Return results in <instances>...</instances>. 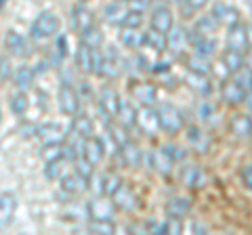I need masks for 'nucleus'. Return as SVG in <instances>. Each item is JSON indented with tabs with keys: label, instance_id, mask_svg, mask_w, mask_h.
Returning a JSON list of instances; mask_svg holds the SVG:
<instances>
[{
	"label": "nucleus",
	"instance_id": "423d86ee",
	"mask_svg": "<svg viewBox=\"0 0 252 235\" xmlns=\"http://www.w3.org/2000/svg\"><path fill=\"white\" fill-rule=\"evenodd\" d=\"M137 126L147 137H154L160 132V118H158V109H154V105H141L137 112Z\"/></svg>",
	"mask_w": 252,
	"mask_h": 235
},
{
	"label": "nucleus",
	"instance_id": "a878e982",
	"mask_svg": "<svg viewBox=\"0 0 252 235\" xmlns=\"http://www.w3.org/2000/svg\"><path fill=\"white\" fill-rule=\"evenodd\" d=\"M120 42L126 46V49L137 51L141 46H145V32H141L139 28H122Z\"/></svg>",
	"mask_w": 252,
	"mask_h": 235
},
{
	"label": "nucleus",
	"instance_id": "e433bc0d",
	"mask_svg": "<svg viewBox=\"0 0 252 235\" xmlns=\"http://www.w3.org/2000/svg\"><path fill=\"white\" fill-rule=\"evenodd\" d=\"M103 32L97 28V26H93L89 29H84V32L80 34V42L86 44V46H91V49H99L101 44H103Z\"/></svg>",
	"mask_w": 252,
	"mask_h": 235
},
{
	"label": "nucleus",
	"instance_id": "9d476101",
	"mask_svg": "<svg viewBox=\"0 0 252 235\" xmlns=\"http://www.w3.org/2000/svg\"><path fill=\"white\" fill-rule=\"evenodd\" d=\"M91 178H86L84 175H80L78 170L67 172V175L61 176V189L69 193V195H82L84 191L91 189Z\"/></svg>",
	"mask_w": 252,
	"mask_h": 235
},
{
	"label": "nucleus",
	"instance_id": "a18cd8bd",
	"mask_svg": "<svg viewBox=\"0 0 252 235\" xmlns=\"http://www.w3.org/2000/svg\"><path fill=\"white\" fill-rule=\"evenodd\" d=\"M189 69H193V72H202V74H210V61L208 57H200V55H195V57L189 59Z\"/></svg>",
	"mask_w": 252,
	"mask_h": 235
},
{
	"label": "nucleus",
	"instance_id": "37998d69",
	"mask_svg": "<svg viewBox=\"0 0 252 235\" xmlns=\"http://www.w3.org/2000/svg\"><path fill=\"white\" fill-rule=\"evenodd\" d=\"M198 116L202 122L206 124H215L217 122V116H219V109L215 103H210V101H202L200 107H198Z\"/></svg>",
	"mask_w": 252,
	"mask_h": 235
},
{
	"label": "nucleus",
	"instance_id": "5fc2aeb1",
	"mask_svg": "<svg viewBox=\"0 0 252 235\" xmlns=\"http://www.w3.org/2000/svg\"><path fill=\"white\" fill-rule=\"evenodd\" d=\"M242 181H244V185H246L248 189L252 191V164L242 170Z\"/></svg>",
	"mask_w": 252,
	"mask_h": 235
},
{
	"label": "nucleus",
	"instance_id": "4c0bfd02",
	"mask_svg": "<svg viewBox=\"0 0 252 235\" xmlns=\"http://www.w3.org/2000/svg\"><path fill=\"white\" fill-rule=\"evenodd\" d=\"M63 175H65V158L46 162V166H44V176L49 178V181H59Z\"/></svg>",
	"mask_w": 252,
	"mask_h": 235
},
{
	"label": "nucleus",
	"instance_id": "dca6fc26",
	"mask_svg": "<svg viewBox=\"0 0 252 235\" xmlns=\"http://www.w3.org/2000/svg\"><path fill=\"white\" fill-rule=\"evenodd\" d=\"M94 26V13L86 6V2H80L76 4L72 9V28L76 32H84V29H89Z\"/></svg>",
	"mask_w": 252,
	"mask_h": 235
},
{
	"label": "nucleus",
	"instance_id": "2eb2a0df",
	"mask_svg": "<svg viewBox=\"0 0 252 235\" xmlns=\"http://www.w3.org/2000/svg\"><path fill=\"white\" fill-rule=\"evenodd\" d=\"M185 84L195 92V95H200V97H210V92H212V82H210L208 74L189 69L187 76H185Z\"/></svg>",
	"mask_w": 252,
	"mask_h": 235
},
{
	"label": "nucleus",
	"instance_id": "09e8293b",
	"mask_svg": "<svg viewBox=\"0 0 252 235\" xmlns=\"http://www.w3.org/2000/svg\"><path fill=\"white\" fill-rule=\"evenodd\" d=\"M206 4H208V0H187V2L183 4V13H185L183 17H191L193 13H198Z\"/></svg>",
	"mask_w": 252,
	"mask_h": 235
},
{
	"label": "nucleus",
	"instance_id": "0eeeda50",
	"mask_svg": "<svg viewBox=\"0 0 252 235\" xmlns=\"http://www.w3.org/2000/svg\"><path fill=\"white\" fill-rule=\"evenodd\" d=\"M97 103H99V109H101V114H103L105 118H116L118 116V109H120V103H122V99L118 97V92L112 88V86H103V88L99 90V99H97Z\"/></svg>",
	"mask_w": 252,
	"mask_h": 235
},
{
	"label": "nucleus",
	"instance_id": "7c9ffc66",
	"mask_svg": "<svg viewBox=\"0 0 252 235\" xmlns=\"http://www.w3.org/2000/svg\"><path fill=\"white\" fill-rule=\"evenodd\" d=\"M120 153H122V160H124L126 166L137 168L141 164V149H139V145L135 143V141L128 139L124 145H120Z\"/></svg>",
	"mask_w": 252,
	"mask_h": 235
},
{
	"label": "nucleus",
	"instance_id": "c9c22d12",
	"mask_svg": "<svg viewBox=\"0 0 252 235\" xmlns=\"http://www.w3.org/2000/svg\"><path fill=\"white\" fill-rule=\"evenodd\" d=\"M116 118H118V122H120L124 128H132V126L137 124V109L132 107V105L128 103V101H122Z\"/></svg>",
	"mask_w": 252,
	"mask_h": 235
},
{
	"label": "nucleus",
	"instance_id": "c85d7f7f",
	"mask_svg": "<svg viewBox=\"0 0 252 235\" xmlns=\"http://www.w3.org/2000/svg\"><path fill=\"white\" fill-rule=\"evenodd\" d=\"M72 130L74 135L82 137V139H91L94 137V124L89 116H82V114H76L74 120H72Z\"/></svg>",
	"mask_w": 252,
	"mask_h": 235
},
{
	"label": "nucleus",
	"instance_id": "5701e85b",
	"mask_svg": "<svg viewBox=\"0 0 252 235\" xmlns=\"http://www.w3.org/2000/svg\"><path fill=\"white\" fill-rule=\"evenodd\" d=\"M84 158L89 160L93 166H97V164L105 158V145L103 141L97 139V137H91L84 141Z\"/></svg>",
	"mask_w": 252,
	"mask_h": 235
},
{
	"label": "nucleus",
	"instance_id": "20e7f679",
	"mask_svg": "<svg viewBox=\"0 0 252 235\" xmlns=\"http://www.w3.org/2000/svg\"><path fill=\"white\" fill-rule=\"evenodd\" d=\"M57 105L61 109V114H65L69 118L80 114V95H78V90L72 84L63 82L57 88Z\"/></svg>",
	"mask_w": 252,
	"mask_h": 235
},
{
	"label": "nucleus",
	"instance_id": "052dcab7",
	"mask_svg": "<svg viewBox=\"0 0 252 235\" xmlns=\"http://www.w3.org/2000/svg\"><path fill=\"white\" fill-rule=\"evenodd\" d=\"M170 2H175V4H179V6H183V4L187 2V0H170Z\"/></svg>",
	"mask_w": 252,
	"mask_h": 235
},
{
	"label": "nucleus",
	"instance_id": "c03bdc74",
	"mask_svg": "<svg viewBox=\"0 0 252 235\" xmlns=\"http://www.w3.org/2000/svg\"><path fill=\"white\" fill-rule=\"evenodd\" d=\"M89 231L97 233V235H112V233H116V225H114V221H99V218H91Z\"/></svg>",
	"mask_w": 252,
	"mask_h": 235
},
{
	"label": "nucleus",
	"instance_id": "13d9d810",
	"mask_svg": "<svg viewBox=\"0 0 252 235\" xmlns=\"http://www.w3.org/2000/svg\"><path fill=\"white\" fill-rule=\"evenodd\" d=\"M191 231H200V233H206V227H202V225H198V223H193V225H191Z\"/></svg>",
	"mask_w": 252,
	"mask_h": 235
},
{
	"label": "nucleus",
	"instance_id": "7ed1b4c3",
	"mask_svg": "<svg viewBox=\"0 0 252 235\" xmlns=\"http://www.w3.org/2000/svg\"><path fill=\"white\" fill-rule=\"evenodd\" d=\"M158 118H160V128L164 132H168V135H177L185 126V120L181 116V112L170 103H162L158 107Z\"/></svg>",
	"mask_w": 252,
	"mask_h": 235
},
{
	"label": "nucleus",
	"instance_id": "f704fd0d",
	"mask_svg": "<svg viewBox=\"0 0 252 235\" xmlns=\"http://www.w3.org/2000/svg\"><path fill=\"white\" fill-rule=\"evenodd\" d=\"M181 181H183L189 189H193V187H202L204 185V172L191 164V166H185L183 172H181Z\"/></svg>",
	"mask_w": 252,
	"mask_h": 235
},
{
	"label": "nucleus",
	"instance_id": "a19ab883",
	"mask_svg": "<svg viewBox=\"0 0 252 235\" xmlns=\"http://www.w3.org/2000/svg\"><path fill=\"white\" fill-rule=\"evenodd\" d=\"M217 28H219L217 19L212 17V15H208V17H202V19L195 21L193 32H195V34H202V36H212V34L217 32Z\"/></svg>",
	"mask_w": 252,
	"mask_h": 235
},
{
	"label": "nucleus",
	"instance_id": "bb28decb",
	"mask_svg": "<svg viewBox=\"0 0 252 235\" xmlns=\"http://www.w3.org/2000/svg\"><path fill=\"white\" fill-rule=\"evenodd\" d=\"M126 13H128V6H124V2H118V0L103 6V19L112 26H122Z\"/></svg>",
	"mask_w": 252,
	"mask_h": 235
},
{
	"label": "nucleus",
	"instance_id": "473e14b6",
	"mask_svg": "<svg viewBox=\"0 0 252 235\" xmlns=\"http://www.w3.org/2000/svg\"><path fill=\"white\" fill-rule=\"evenodd\" d=\"M145 46H147V49H152L154 53L162 55L164 51L168 49L166 34L158 32V29H147V32H145Z\"/></svg>",
	"mask_w": 252,
	"mask_h": 235
},
{
	"label": "nucleus",
	"instance_id": "f8f14e48",
	"mask_svg": "<svg viewBox=\"0 0 252 235\" xmlns=\"http://www.w3.org/2000/svg\"><path fill=\"white\" fill-rule=\"evenodd\" d=\"M212 17L217 19L219 26H225V28L242 23L240 11L235 9L233 4H227V2H215V6H212Z\"/></svg>",
	"mask_w": 252,
	"mask_h": 235
},
{
	"label": "nucleus",
	"instance_id": "a211bd4d",
	"mask_svg": "<svg viewBox=\"0 0 252 235\" xmlns=\"http://www.w3.org/2000/svg\"><path fill=\"white\" fill-rule=\"evenodd\" d=\"M36 137L44 143H63L65 139V132H63V126L57 122H44L40 126H36Z\"/></svg>",
	"mask_w": 252,
	"mask_h": 235
},
{
	"label": "nucleus",
	"instance_id": "6e6d98bb",
	"mask_svg": "<svg viewBox=\"0 0 252 235\" xmlns=\"http://www.w3.org/2000/svg\"><path fill=\"white\" fill-rule=\"evenodd\" d=\"M244 65H246L248 69H252V49H248L246 53H244Z\"/></svg>",
	"mask_w": 252,
	"mask_h": 235
},
{
	"label": "nucleus",
	"instance_id": "aec40b11",
	"mask_svg": "<svg viewBox=\"0 0 252 235\" xmlns=\"http://www.w3.org/2000/svg\"><path fill=\"white\" fill-rule=\"evenodd\" d=\"M15 210H17V200L13 193H0V231L11 225Z\"/></svg>",
	"mask_w": 252,
	"mask_h": 235
},
{
	"label": "nucleus",
	"instance_id": "680f3d73",
	"mask_svg": "<svg viewBox=\"0 0 252 235\" xmlns=\"http://www.w3.org/2000/svg\"><path fill=\"white\" fill-rule=\"evenodd\" d=\"M4 2H6V0H0V6H2V4H4Z\"/></svg>",
	"mask_w": 252,
	"mask_h": 235
},
{
	"label": "nucleus",
	"instance_id": "4468645a",
	"mask_svg": "<svg viewBox=\"0 0 252 235\" xmlns=\"http://www.w3.org/2000/svg\"><path fill=\"white\" fill-rule=\"evenodd\" d=\"M227 49L246 53L250 49V40H248V28L244 23H238V26L227 28Z\"/></svg>",
	"mask_w": 252,
	"mask_h": 235
},
{
	"label": "nucleus",
	"instance_id": "72a5a7b5",
	"mask_svg": "<svg viewBox=\"0 0 252 235\" xmlns=\"http://www.w3.org/2000/svg\"><path fill=\"white\" fill-rule=\"evenodd\" d=\"M99 181H101V193L103 195H112L118 191V187L122 185V178H120V175H118L116 170H107V172H103V175L99 176Z\"/></svg>",
	"mask_w": 252,
	"mask_h": 235
},
{
	"label": "nucleus",
	"instance_id": "4d7b16f0",
	"mask_svg": "<svg viewBox=\"0 0 252 235\" xmlns=\"http://www.w3.org/2000/svg\"><path fill=\"white\" fill-rule=\"evenodd\" d=\"M244 103H246V105L252 109V88H250V90H246V101H244Z\"/></svg>",
	"mask_w": 252,
	"mask_h": 235
},
{
	"label": "nucleus",
	"instance_id": "bf43d9fd",
	"mask_svg": "<svg viewBox=\"0 0 252 235\" xmlns=\"http://www.w3.org/2000/svg\"><path fill=\"white\" fill-rule=\"evenodd\" d=\"M248 28V40H250V49H252V26H246Z\"/></svg>",
	"mask_w": 252,
	"mask_h": 235
},
{
	"label": "nucleus",
	"instance_id": "39448f33",
	"mask_svg": "<svg viewBox=\"0 0 252 235\" xmlns=\"http://www.w3.org/2000/svg\"><path fill=\"white\" fill-rule=\"evenodd\" d=\"M116 204L114 200H109V195H97L94 200L89 202V216L99 218V221H114L116 216Z\"/></svg>",
	"mask_w": 252,
	"mask_h": 235
},
{
	"label": "nucleus",
	"instance_id": "b1692460",
	"mask_svg": "<svg viewBox=\"0 0 252 235\" xmlns=\"http://www.w3.org/2000/svg\"><path fill=\"white\" fill-rule=\"evenodd\" d=\"M166 40H168V49L175 55H181L189 46V32L183 28H172L166 34Z\"/></svg>",
	"mask_w": 252,
	"mask_h": 235
},
{
	"label": "nucleus",
	"instance_id": "1a4fd4ad",
	"mask_svg": "<svg viewBox=\"0 0 252 235\" xmlns=\"http://www.w3.org/2000/svg\"><path fill=\"white\" fill-rule=\"evenodd\" d=\"M124 59L120 57V53H118L114 46H109V51L103 55V63H101V69H99V76L107 78V80H114L122 74L124 69Z\"/></svg>",
	"mask_w": 252,
	"mask_h": 235
},
{
	"label": "nucleus",
	"instance_id": "4be33fe9",
	"mask_svg": "<svg viewBox=\"0 0 252 235\" xmlns=\"http://www.w3.org/2000/svg\"><path fill=\"white\" fill-rule=\"evenodd\" d=\"M149 162H152L154 170L160 172V175H170L172 166H175V160L170 158L164 147H158V149H154L152 153H149Z\"/></svg>",
	"mask_w": 252,
	"mask_h": 235
},
{
	"label": "nucleus",
	"instance_id": "0e129e2a",
	"mask_svg": "<svg viewBox=\"0 0 252 235\" xmlns=\"http://www.w3.org/2000/svg\"><path fill=\"white\" fill-rule=\"evenodd\" d=\"M80 2H89V0H80Z\"/></svg>",
	"mask_w": 252,
	"mask_h": 235
},
{
	"label": "nucleus",
	"instance_id": "9b49d317",
	"mask_svg": "<svg viewBox=\"0 0 252 235\" xmlns=\"http://www.w3.org/2000/svg\"><path fill=\"white\" fill-rule=\"evenodd\" d=\"M112 200L116 204V208L122 210V212H132V210H137V206H139V198H137L135 189L126 183L118 187V191L112 195Z\"/></svg>",
	"mask_w": 252,
	"mask_h": 235
},
{
	"label": "nucleus",
	"instance_id": "8fccbe9b",
	"mask_svg": "<svg viewBox=\"0 0 252 235\" xmlns=\"http://www.w3.org/2000/svg\"><path fill=\"white\" fill-rule=\"evenodd\" d=\"M11 76H13L11 61L6 59V57H0V82H6Z\"/></svg>",
	"mask_w": 252,
	"mask_h": 235
},
{
	"label": "nucleus",
	"instance_id": "f257e3e1",
	"mask_svg": "<svg viewBox=\"0 0 252 235\" xmlns=\"http://www.w3.org/2000/svg\"><path fill=\"white\" fill-rule=\"evenodd\" d=\"M59 29H61L59 17L55 13L46 11L34 19V23H32V28H30V36L34 38V40H49V38L59 34Z\"/></svg>",
	"mask_w": 252,
	"mask_h": 235
},
{
	"label": "nucleus",
	"instance_id": "412c9836",
	"mask_svg": "<svg viewBox=\"0 0 252 235\" xmlns=\"http://www.w3.org/2000/svg\"><path fill=\"white\" fill-rule=\"evenodd\" d=\"M130 92L141 105H156V101H158L156 86L149 84V82H135L132 84V88H130Z\"/></svg>",
	"mask_w": 252,
	"mask_h": 235
},
{
	"label": "nucleus",
	"instance_id": "ddd939ff",
	"mask_svg": "<svg viewBox=\"0 0 252 235\" xmlns=\"http://www.w3.org/2000/svg\"><path fill=\"white\" fill-rule=\"evenodd\" d=\"M4 46L6 51H9L13 57H19V59H26L32 55V46L30 42L23 38L19 32H15V29H9L4 36Z\"/></svg>",
	"mask_w": 252,
	"mask_h": 235
},
{
	"label": "nucleus",
	"instance_id": "cd10ccee",
	"mask_svg": "<svg viewBox=\"0 0 252 235\" xmlns=\"http://www.w3.org/2000/svg\"><path fill=\"white\" fill-rule=\"evenodd\" d=\"M231 130L235 137L240 139H250L252 137V116L246 114H235L231 118Z\"/></svg>",
	"mask_w": 252,
	"mask_h": 235
},
{
	"label": "nucleus",
	"instance_id": "58836bf2",
	"mask_svg": "<svg viewBox=\"0 0 252 235\" xmlns=\"http://www.w3.org/2000/svg\"><path fill=\"white\" fill-rule=\"evenodd\" d=\"M28 107H30V101H28L26 90H19V92H15V95L11 97V112L15 116L23 118V116H26V112H28Z\"/></svg>",
	"mask_w": 252,
	"mask_h": 235
},
{
	"label": "nucleus",
	"instance_id": "c756f323",
	"mask_svg": "<svg viewBox=\"0 0 252 235\" xmlns=\"http://www.w3.org/2000/svg\"><path fill=\"white\" fill-rule=\"evenodd\" d=\"M15 86H17L19 90H30L32 86H34V80H36V69L30 67V65H21L17 72H15Z\"/></svg>",
	"mask_w": 252,
	"mask_h": 235
},
{
	"label": "nucleus",
	"instance_id": "f03ea898",
	"mask_svg": "<svg viewBox=\"0 0 252 235\" xmlns=\"http://www.w3.org/2000/svg\"><path fill=\"white\" fill-rule=\"evenodd\" d=\"M101 63H103V53L99 49H91L80 42L76 51V65L80 72L84 74H93V76H99V69H101Z\"/></svg>",
	"mask_w": 252,
	"mask_h": 235
},
{
	"label": "nucleus",
	"instance_id": "49530a36",
	"mask_svg": "<svg viewBox=\"0 0 252 235\" xmlns=\"http://www.w3.org/2000/svg\"><path fill=\"white\" fill-rule=\"evenodd\" d=\"M141 26H143V13L128 9V13H126V17H124L120 28H141Z\"/></svg>",
	"mask_w": 252,
	"mask_h": 235
},
{
	"label": "nucleus",
	"instance_id": "de8ad7c7",
	"mask_svg": "<svg viewBox=\"0 0 252 235\" xmlns=\"http://www.w3.org/2000/svg\"><path fill=\"white\" fill-rule=\"evenodd\" d=\"M162 233H183V225H181V218L177 216H168L166 223L162 225Z\"/></svg>",
	"mask_w": 252,
	"mask_h": 235
},
{
	"label": "nucleus",
	"instance_id": "6ab92c4d",
	"mask_svg": "<svg viewBox=\"0 0 252 235\" xmlns=\"http://www.w3.org/2000/svg\"><path fill=\"white\" fill-rule=\"evenodd\" d=\"M220 92H223V101L227 105H242L246 101V90H244V86L235 78L233 80H225Z\"/></svg>",
	"mask_w": 252,
	"mask_h": 235
},
{
	"label": "nucleus",
	"instance_id": "ea45409f",
	"mask_svg": "<svg viewBox=\"0 0 252 235\" xmlns=\"http://www.w3.org/2000/svg\"><path fill=\"white\" fill-rule=\"evenodd\" d=\"M189 208H191V206H189V202L185 198H172L168 202V206H166V214L181 218V216H185L189 212Z\"/></svg>",
	"mask_w": 252,
	"mask_h": 235
},
{
	"label": "nucleus",
	"instance_id": "393cba45",
	"mask_svg": "<svg viewBox=\"0 0 252 235\" xmlns=\"http://www.w3.org/2000/svg\"><path fill=\"white\" fill-rule=\"evenodd\" d=\"M220 63H223V69L227 74H238L244 67V53L233 51V49H225L223 55H220Z\"/></svg>",
	"mask_w": 252,
	"mask_h": 235
},
{
	"label": "nucleus",
	"instance_id": "2f4dec72",
	"mask_svg": "<svg viewBox=\"0 0 252 235\" xmlns=\"http://www.w3.org/2000/svg\"><path fill=\"white\" fill-rule=\"evenodd\" d=\"M187 141H189V145H191L195 151H200V153L206 151L208 145H210L208 135L204 130H200L198 126H189L187 128Z\"/></svg>",
	"mask_w": 252,
	"mask_h": 235
},
{
	"label": "nucleus",
	"instance_id": "3c124183",
	"mask_svg": "<svg viewBox=\"0 0 252 235\" xmlns=\"http://www.w3.org/2000/svg\"><path fill=\"white\" fill-rule=\"evenodd\" d=\"M164 149H166L168 151V155H170V158L172 160H175V162H181V160H185V149H183V147H179V145H166V147H164Z\"/></svg>",
	"mask_w": 252,
	"mask_h": 235
},
{
	"label": "nucleus",
	"instance_id": "6e6552de",
	"mask_svg": "<svg viewBox=\"0 0 252 235\" xmlns=\"http://www.w3.org/2000/svg\"><path fill=\"white\" fill-rule=\"evenodd\" d=\"M149 26L152 29H158L162 34H168L172 28H175V17H172V11L166 4H158L154 6L152 17H149Z\"/></svg>",
	"mask_w": 252,
	"mask_h": 235
},
{
	"label": "nucleus",
	"instance_id": "e2e57ef3",
	"mask_svg": "<svg viewBox=\"0 0 252 235\" xmlns=\"http://www.w3.org/2000/svg\"><path fill=\"white\" fill-rule=\"evenodd\" d=\"M118 2H128V0H118Z\"/></svg>",
	"mask_w": 252,
	"mask_h": 235
},
{
	"label": "nucleus",
	"instance_id": "603ef678",
	"mask_svg": "<svg viewBox=\"0 0 252 235\" xmlns=\"http://www.w3.org/2000/svg\"><path fill=\"white\" fill-rule=\"evenodd\" d=\"M128 9L130 11H139V13H145L149 9V4H152V0H128Z\"/></svg>",
	"mask_w": 252,
	"mask_h": 235
},
{
	"label": "nucleus",
	"instance_id": "79ce46f5",
	"mask_svg": "<svg viewBox=\"0 0 252 235\" xmlns=\"http://www.w3.org/2000/svg\"><path fill=\"white\" fill-rule=\"evenodd\" d=\"M40 155H42V160H44V162L65 158V147H63V143H44Z\"/></svg>",
	"mask_w": 252,
	"mask_h": 235
},
{
	"label": "nucleus",
	"instance_id": "864d4df0",
	"mask_svg": "<svg viewBox=\"0 0 252 235\" xmlns=\"http://www.w3.org/2000/svg\"><path fill=\"white\" fill-rule=\"evenodd\" d=\"M55 49H57V59L61 61L63 57H65V36H61L57 38V44H55Z\"/></svg>",
	"mask_w": 252,
	"mask_h": 235
},
{
	"label": "nucleus",
	"instance_id": "f3484780",
	"mask_svg": "<svg viewBox=\"0 0 252 235\" xmlns=\"http://www.w3.org/2000/svg\"><path fill=\"white\" fill-rule=\"evenodd\" d=\"M189 44L193 46V53L200 55V57H208V59H210L212 55L217 53V42H215V38L195 34L193 29L189 32Z\"/></svg>",
	"mask_w": 252,
	"mask_h": 235
}]
</instances>
